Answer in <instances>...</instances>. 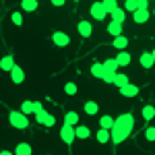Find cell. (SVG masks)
Instances as JSON below:
<instances>
[{
	"instance_id": "obj_1",
	"label": "cell",
	"mask_w": 155,
	"mask_h": 155,
	"mask_svg": "<svg viewBox=\"0 0 155 155\" xmlns=\"http://www.w3.org/2000/svg\"><path fill=\"white\" fill-rule=\"evenodd\" d=\"M8 120H11V126H15V128H27L29 126V118L23 112H17V110H12L8 114Z\"/></svg>"
},
{
	"instance_id": "obj_2",
	"label": "cell",
	"mask_w": 155,
	"mask_h": 155,
	"mask_svg": "<svg viewBox=\"0 0 155 155\" xmlns=\"http://www.w3.org/2000/svg\"><path fill=\"white\" fill-rule=\"evenodd\" d=\"M60 139L64 141L66 145H71L74 139H77V132H74V126L71 124H62V128H60Z\"/></svg>"
},
{
	"instance_id": "obj_3",
	"label": "cell",
	"mask_w": 155,
	"mask_h": 155,
	"mask_svg": "<svg viewBox=\"0 0 155 155\" xmlns=\"http://www.w3.org/2000/svg\"><path fill=\"white\" fill-rule=\"evenodd\" d=\"M116 126L120 128H124V130H132V126H134V116L132 114H122L116 118Z\"/></svg>"
},
{
	"instance_id": "obj_4",
	"label": "cell",
	"mask_w": 155,
	"mask_h": 155,
	"mask_svg": "<svg viewBox=\"0 0 155 155\" xmlns=\"http://www.w3.org/2000/svg\"><path fill=\"white\" fill-rule=\"evenodd\" d=\"M89 12H91V17L97 19V21H104V19L107 17L106 8H104V2H93V4H91V8H89Z\"/></svg>"
},
{
	"instance_id": "obj_5",
	"label": "cell",
	"mask_w": 155,
	"mask_h": 155,
	"mask_svg": "<svg viewBox=\"0 0 155 155\" xmlns=\"http://www.w3.org/2000/svg\"><path fill=\"white\" fill-rule=\"evenodd\" d=\"M128 134H130V130H124V128H120V126L114 124V128H112V143L118 145V143H122V141H126Z\"/></svg>"
},
{
	"instance_id": "obj_6",
	"label": "cell",
	"mask_w": 155,
	"mask_h": 155,
	"mask_svg": "<svg viewBox=\"0 0 155 155\" xmlns=\"http://www.w3.org/2000/svg\"><path fill=\"white\" fill-rule=\"evenodd\" d=\"M52 41H54V46L64 48V46H68V44H71V35H68V33H64V31H56V33L52 35Z\"/></svg>"
},
{
	"instance_id": "obj_7",
	"label": "cell",
	"mask_w": 155,
	"mask_h": 155,
	"mask_svg": "<svg viewBox=\"0 0 155 155\" xmlns=\"http://www.w3.org/2000/svg\"><path fill=\"white\" fill-rule=\"evenodd\" d=\"M77 29H79V33H81L85 39H87V37H91V33H93V25L89 23V21H79Z\"/></svg>"
},
{
	"instance_id": "obj_8",
	"label": "cell",
	"mask_w": 155,
	"mask_h": 155,
	"mask_svg": "<svg viewBox=\"0 0 155 155\" xmlns=\"http://www.w3.org/2000/svg\"><path fill=\"white\" fill-rule=\"evenodd\" d=\"M139 62H141L143 68H153L155 66V60H153V54H151V52H143L141 58H139Z\"/></svg>"
},
{
	"instance_id": "obj_9",
	"label": "cell",
	"mask_w": 155,
	"mask_h": 155,
	"mask_svg": "<svg viewBox=\"0 0 155 155\" xmlns=\"http://www.w3.org/2000/svg\"><path fill=\"white\" fill-rule=\"evenodd\" d=\"M11 79H12V83L15 85H21L25 81V72H23V68L21 66H15L11 71Z\"/></svg>"
},
{
	"instance_id": "obj_10",
	"label": "cell",
	"mask_w": 155,
	"mask_h": 155,
	"mask_svg": "<svg viewBox=\"0 0 155 155\" xmlns=\"http://www.w3.org/2000/svg\"><path fill=\"white\" fill-rule=\"evenodd\" d=\"M120 93L124 97H137L139 95V87H137V85H126V87L120 89Z\"/></svg>"
},
{
	"instance_id": "obj_11",
	"label": "cell",
	"mask_w": 155,
	"mask_h": 155,
	"mask_svg": "<svg viewBox=\"0 0 155 155\" xmlns=\"http://www.w3.org/2000/svg\"><path fill=\"white\" fill-rule=\"evenodd\" d=\"M17 64H15V60H12V56H4V58L0 60V68L2 71H6V72H11L12 68H15Z\"/></svg>"
},
{
	"instance_id": "obj_12",
	"label": "cell",
	"mask_w": 155,
	"mask_h": 155,
	"mask_svg": "<svg viewBox=\"0 0 155 155\" xmlns=\"http://www.w3.org/2000/svg\"><path fill=\"white\" fill-rule=\"evenodd\" d=\"M114 124H116V120L112 118V116H101V118H99V128L112 130V128H114Z\"/></svg>"
},
{
	"instance_id": "obj_13",
	"label": "cell",
	"mask_w": 155,
	"mask_h": 155,
	"mask_svg": "<svg viewBox=\"0 0 155 155\" xmlns=\"http://www.w3.org/2000/svg\"><path fill=\"white\" fill-rule=\"evenodd\" d=\"M91 74H93L95 79H104V74H106V68H104V62H95V64L91 66Z\"/></svg>"
},
{
	"instance_id": "obj_14",
	"label": "cell",
	"mask_w": 155,
	"mask_h": 155,
	"mask_svg": "<svg viewBox=\"0 0 155 155\" xmlns=\"http://www.w3.org/2000/svg\"><path fill=\"white\" fill-rule=\"evenodd\" d=\"M107 33L114 35V37H120L122 35V23H114V21H112V23L107 25Z\"/></svg>"
},
{
	"instance_id": "obj_15",
	"label": "cell",
	"mask_w": 155,
	"mask_h": 155,
	"mask_svg": "<svg viewBox=\"0 0 155 155\" xmlns=\"http://www.w3.org/2000/svg\"><path fill=\"white\" fill-rule=\"evenodd\" d=\"M124 19H126V11H124V8H116V11L112 12V21H114V23H124Z\"/></svg>"
},
{
	"instance_id": "obj_16",
	"label": "cell",
	"mask_w": 155,
	"mask_h": 155,
	"mask_svg": "<svg viewBox=\"0 0 155 155\" xmlns=\"http://www.w3.org/2000/svg\"><path fill=\"white\" fill-rule=\"evenodd\" d=\"M116 62H118V66H128V64H130V54H128V52H118Z\"/></svg>"
},
{
	"instance_id": "obj_17",
	"label": "cell",
	"mask_w": 155,
	"mask_h": 155,
	"mask_svg": "<svg viewBox=\"0 0 155 155\" xmlns=\"http://www.w3.org/2000/svg\"><path fill=\"white\" fill-rule=\"evenodd\" d=\"M97 137V141L104 145V143H107V141H112V130H106V128H99V132L95 134Z\"/></svg>"
},
{
	"instance_id": "obj_18",
	"label": "cell",
	"mask_w": 155,
	"mask_h": 155,
	"mask_svg": "<svg viewBox=\"0 0 155 155\" xmlns=\"http://www.w3.org/2000/svg\"><path fill=\"white\" fill-rule=\"evenodd\" d=\"M15 155H31V145L29 143H19L15 149Z\"/></svg>"
},
{
	"instance_id": "obj_19",
	"label": "cell",
	"mask_w": 155,
	"mask_h": 155,
	"mask_svg": "<svg viewBox=\"0 0 155 155\" xmlns=\"http://www.w3.org/2000/svg\"><path fill=\"white\" fill-rule=\"evenodd\" d=\"M112 46H114L116 50H120V52H122V50H124L126 46H128V39H126L124 35H120V37H114V41H112Z\"/></svg>"
},
{
	"instance_id": "obj_20",
	"label": "cell",
	"mask_w": 155,
	"mask_h": 155,
	"mask_svg": "<svg viewBox=\"0 0 155 155\" xmlns=\"http://www.w3.org/2000/svg\"><path fill=\"white\" fill-rule=\"evenodd\" d=\"M147 19H149V11H137L134 15H132V21H134V23H139V25L145 23Z\"/></svg>"
},
{
	"instance_id": "obj_21",
	"label": "cell",
	"mask_w": 155,
	"mask_h": 155,
	"mask_svg": "<svg viewBox=\"0 0 155 155\" xmlns=\"http://www.w3.org/2000/svg\"><path fill=\"white\" fill-rule=\"evenodd\" d=\"M21 112H23L25 116H27V114H35V101H29V99L23 101V104H21Z\"/></svg>"
},
{
	"instance_id": "obj_22",
	"label": "cell",
	"mask_w": 155,
	"mask_h": 155,
	"mask_svg": "<svg viewBox=\"0 0 155 155\" xmlns=\"http://www.w3.org/2000/svg\"><path fill=\"white\" fill-rule=\"evenodd\" d=\"M114 85H116L118 89H122V87L130 85V81H128V77H126V74H122V72H118V74H116V81H114Z\"/></svg>"
},
{
	"instance_id": "obj_23",
	"label": "cell",
	"mask_w": 155,
	"mask_h": 155,
	"mask_svg": "<svg viewBox=\"0 0 155 155\" xmlns=\"http://www.w3.org/2000/svg\"><path fill=\"white\" fill-rule=\"evenodd\" d=\"M104 68L110 72H118V62H116V58H107L104 60Z\"/></svg>"
},
{
	"instance_id": "obj_24",
	"label": "cell",
	"mask_w": 155,
	"mask_h": 155,
	"mask_svg": "<svg viewBox=\"0 0 155 155\" xmlns=\"http://www.w3.org/2000/svg\"><path fill=\"white\" fill-rule=\"evenodd\" d=\"M77 122H79V114H77V112H66V116H64V124L77 126Z\"/></svg>"
},
{
	"instance_id": "obj_25",
	"label": "cell",
	"mask_w": 155,
	"mask_h": 155,
	"mask_svg": "<svg viewBox=\"0 0 155 155\" xmlns=\"http://www.w3.org/2000/svg\"><path fill=\"white\" fill-rule=\"evenodd\" d=\"M74 132H77V139H89L91 137V130L87 126H74Z\"/></svg>"
},
{
	"instance_id": "obj_26",
	"label": "cell",
	"mask_w": 155,
	"mask_h": 155,
	"mask_svg": "<svg viewBox=\"0 0 155 155\" xmlns=\"http://www.w3.org/2000/svg\"><path fill=\"white\" fill-rule=\"evenodd\" d=\"M122 8H124V11H130L132 15H134V12L139 11V0H126Z\"/></svg>"
},
{
	"instance_id": "obj_27",
	"label": "cell",
	"mask_w": 155,
	"mask_h": 155,
	"mask_svg": "<svg viewBox=\"0 0 155 155\" xmlns=\"http://www.w3.org/2000/svg\"><path fill=\"white\" fill-rule=\"evenodd\" d=\"M21 8L27 11V12L35 11V8H37V0H23V2H21Z\"/></svg>"
},
{
	"instance_id": "obj_28",
	"label": "cell",
	"mask_w": 155,
	"mask_h": 155,
	"mask_svg": "<svg viewBox=\"0 0 155 155\" xmlns=\"http://www.w3.org/2000/svg\"><path fill=\"white\" fill-rule=\"evenodd\" d=\"M97 104L95 101H85V114H89V116H93V114H97Z\"/></svg>"
},
{
	"instance_id": "obj_29",
	"label": "cell",
	"mask_w": 155,
	"mask_h": 155,
	"mask_svg": "<svg viewBox=\"0 0 155 155\" xmlns=\"http://www.w3.org/2000/svg\"><path fill=\"white\" fill-rule=\"evenodd\" d=\"M104 8H106L107 15H112V12L118 8V4H116V0H104Z\"/></svg>"
},
{
	"instance_id": "obj_30",
	"label": "cell",
	"mask_w": 155,
	"mask_h": 155,
	"mask_svg": "<svg viewBox=\"0 0 155 155\" xmlns=\"http://www.w3.org/2000/svg\"><path fill=\"white\" fill-rule=\"evenodd\" d=\"M155 116V107L153 106H145L143 107V120H151Z\"/></svg>"
},
{
	"instance_id": "obj_31",
	"label": "cell",
	"mask_w": 155,
	"mask_h": 155,
	"mask_svg": "<svg viewBox=\"0 0 155 155\" xmlns=\"http://www.w3.org/2000/svg\"><path fill=\"white\" fill-rule=\"evenodd\" d=\"M116 74L118 72H110V71H106V74H104V83H110V85H114V81H116Z\"/></svg>"
},
{
	"instance_id": "obj_32",
	"label": "cell",
	"mask_w": 155,
	"mask_h": 155,
	"mask_svg": "<svg viewBox=\"0 0 155 155\" xmlns=\"http://www.w3.org/2000/svg\"><path fill=\"white\" fill-rule=\"evenodd\" d=\"M64 91H66V95H77V85L68 81V83L64 85Z\"/></svg>"
},
{
	"instance_id": "obj_33",
	"label": "cell",
	"mask_w": 155,
	"mask_h": 155,
	"mask_svg": "<svg viewBox=\"0 0 155 155\" xmlns=\"http://www.w3.org/2000/svg\"><path fill=\"white\" fill-rule=\"evenodd\" d=\"M48 118H50V114H48V112H44V110L35 114V120L39 122V124H46V120H48Z\"/></svg>"
},
{
	"instance_id": "obj_34",
	"label": "cell",
	"mask_w": 155,
	"mask_h": 155,
	"mask_svg": "<svg viewBox=\"0 0 155 155\" xmlns=\"http://www.w3.org/2000/svg\"><path fill=\"white\" fill-rule=\"evenodd\" d=\"M11 21H12L15 25H19V27H21V25H23V15H21V12H12Z\"/></svg>"
},
{
	"instance_id": "obj_35",
	"label": "cell",
	"mask_w": 155,
	"mask_h": 155,
	"mask_svg": "<svg viewBox=\"0 0 155 155\" xmlns=\"http://www.w3.org/2000/svg\"><path fill=\"white\" fill-rule=\"evenodd\" d=\"M145 139H147V141H155V128L153 126L145 130Z\"/></svg>"
},
{
	"instance_id": "obj_36",
	"label": "cell",
	"mask_w": 155,
	"mask_h": 155,
	"mask_svg": "<svg viewBox=\"0 0 155 155\" xmlns=\"http://www.w3.org/2000/svg\"><path fill=\"white\" fill-rule=\"evenodd\" d=\"M139 11H149V2L147 0H139Z\"/></svg>"
},
{
	"instance_id": "obj_37",
	"label": "cell",
	"mask_w": 155,
	"mask_h": 155,
	"mask_svg": "<svg viewBox=\"0 0 155 155\" xmlns=\"http://www.w3.org/2000/svg\"><path fill=\"white\" fill-rule=\"evenodd\" d=\"M54 124H56V118H54V116L50 114V118L46 120V124H44V126H54Z\"/></svg>"
},
{
	"instance_id": "obj_38",
	"label": "cell",
	"mask_w": 155,
	"mask_h": 155,
	"mask_svg": "<svg viewBox=\"0 0 155 155\" xmlns=\"http://www.w3.org/2000/svg\"><path fill=\"white\" fill-rule=\"evenodd\" d=\"M54 6H64V0H52Z\"/></svg>"
},
{
	"instance_id": "obj_39",
	"label": "cell",
	"mask_w": 155,
	"mask_h": 155,
	"mask_svg": "<svg viewBox=\"0 0 155 155\" xmlns=\"http://www.w3.org/2000/svg\"><path fill=\"white\" fill-rule=\"evenodd\" d=\"M0 155H15V153H12V151H6V149H2V151H0Z\"/></svg>"
},
{
	"instance_id": "obj_40",
	"label": "cell",
	"mask_w": 155,
	"mask_h": 155,
	"mask_svg": "<svg viewBox=\"0 0 155 155\" xmlns=\"http://www.w3.org/2000/svg\"><path fill=\"white\" fill-rule=\"evenodd\" d=\"M151 54H153V60H155V50H153V52H151Z\"/></svg>"
},
{
	"instance_id": "obj_41",
	"label": "cell",
	"mask_w": 155,
	"mask_h": 155,
	"mask_svg": "<svg viewBox=\"0 0 155 155\" xmlns=\"http://www.w3.org/2000/svg\"><path fill=\"white\" fill-rule=\"evenodd\" d=\"M153 15H155V8H153Z\"/></svg>"
}]
</instances>
